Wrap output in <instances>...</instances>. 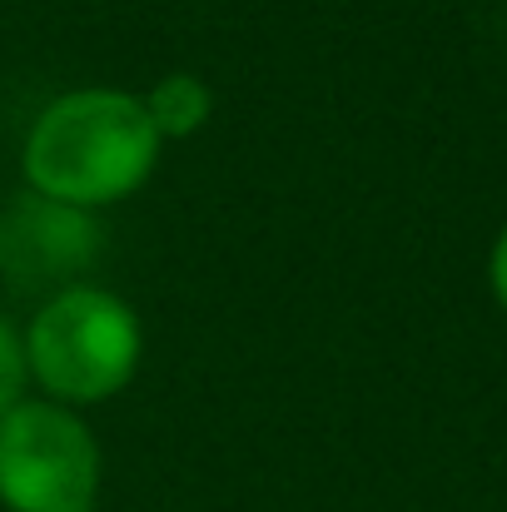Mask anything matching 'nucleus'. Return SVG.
Masks as SVG:
<instances>
[{"label": "nucleus", "mask_w": 507, "mask_h": 512, "mask_svg": "<svg viewBox=\"0 0 507 512\" xmlns=\"http://www.w3.org/2000/svg\"><path fill=\"white\" fill-rule=\"evenodd\" d=\"M160 135L150 125V110L130 90H70L50 100L20 150V170L30 194L100 209L125 194H135L160 165Z\"/></svg>", "instance_id": "nucleus-1"}, {"label": "nucleus", "mask_w": 507, "mask_h": 512, "mask_svg": "<svg viewBox=\"0 0 507 512\" xmlns=\"http://www.w3.org/2000/svg\"><path fill=\"white\" fill-rule=\"evenodd\" d=\"M100 249V224L90 209L25 194L0 214V269L20 289H70Z\"/></svg>", "instance_id": "nucleus-4"}, {"label": "nucleus", "mask_w": 507, "mask_h": 512, "mask_svg": "<svg viewBox=\"0 0 507 512\" xmlns=\"http://www.w3.org/2000/svg\"><path fill=\"white\" fill-rule=\"evenodd\" d=\"M488 284H493V299L503 304V314H507V229L498 234V244L488 254Z\"/></svg>", "instance_id": "nucleus-7"}, {"label": "nucleus", "mask_w": 507, "mask_h": 512, "mask_svg": "<svg viewBox=\"0 0 507 512\" xmlns=\"http://www.w3.org/2000/svg\"><path fill=\"white\" fill-rule=\"evenodd\" d=\"M25 383H30V368H25V339L0 319V418L25 398Z\"/></svg>", "instance_id": "nucleus-6"}, {"label": "nucleus", "mask_w": 507, "mask_h": 512, "mask_svg": "<svg viewBox=\"0 0 507 512\" xmlns=\"http://www.w3.org/2000/svg\"><path fill=\"white\" fill-rule=\"evenodd\" d=\"M140 100H145L150 125H155L160 140H189L214 115V95H209V85L194 70H169L165 80H155V90L140 95Z\"/></svg>", "instance_id": "nucleus-5"}, {"label": "nucleus", "mask_w": 507, "mask_h": 512, "mask_svg": "<svg viewBox=\"0 0 507 512\" xmlns=\"http://www.w3.org/2000/svg\"><path fill=\"white\" fill-rule=\"evenodd\" d=\"M100 448L65 403L20 398L0 418V503L10 512H95Z\"/></svg>", "instance_id": "nucleus-3"}, {"label": "nucleus", "mask_w": 507, "mask_h": 512, "mask_svg": "<svg viewBox=\"0 0 507 512\" xmlns=\"http://www.w3.org/2000/svg\"><path fill=\"white\" fill-rule=\"evenodd\" d=\"M25 339V368L50 393V403H100L115 398L145 353V329L125 299L95 284L55 289Z\"/></svg>", "instance_id": "nucleus-2"}]
</instances>
